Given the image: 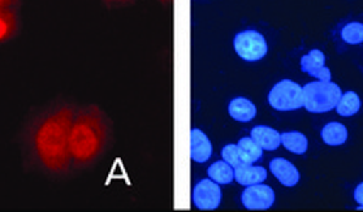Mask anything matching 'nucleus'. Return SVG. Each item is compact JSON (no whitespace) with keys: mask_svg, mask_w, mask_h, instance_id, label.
Instances as JSON below:
<instances>
[{"mask_svg":"<svg viewBox=\"0 0 363 212\" xmlns=\"http://www.w3.org/2000/svg\"><path fill=\"white\" fill-rule=\"evenodd\" d=\"M75 107L63 104L43 114L33 124L29 143L38 163L51 173H67L72 167L70 129Z\"/></svg>","mask_w":363,"mask_h":212,"instance_id":"1","label":"nucleus"},{"mask_svg":"<svg viewBox=\"0 0 363 212\" xmlns=\"http://www.w3.org/2000/svg\"><path fill=\"white\" fill-rule=\"evenodd\" d=\"M106 129L102 116L95 107H87L75 114L70 129V155L75 167H85L101 155Z\"/></svg>","mask_w":363,"mask_h":212,"instance_id":"2","label":"nucleus"},{"mask_svg":"<svg viewBox=\"0 0 363 212\" xmlns=\"http://www.w3.org/2000/svg\"><path fill=\"white\" fill-rule=\"evenodd\" d=\"M304 89V107L308 112L313 114H323V112H330L336 107L340 97L341 89L335 82H323L316 80L302 87Z\"/></svg>","mask_w":363,"mask_h":212,"instance_id":"3","label":"nucleus"},{"mask_svg":"<svg viewBox=\"0 0 363 212\" xmlns=\"http://www.w3.org/2000/svg\"><path fill=\"white\" fill-rule=\"evenodd\" d=\"M269 104L275 111H297L304 107V89L292 80H280L269 92Z\"/></svg>","mask_w":363,"mask_h":212,"instance_id":"4","label":"nucleus"},{"mask_svg":"<svg viewBox=\"0 0 363 212\" xmlns=\"http://www.w3.org/2000/svg\"><path fill=\"white\" fill-rule=\"evenodd\" d=\"M235 51L245 62H260L269 53V45L267 40L258 31L248 29V31H241L235 36Z\"/></svg>","mask_w":363,"mask_h":212,"instance_id":"5","label":"nucleus"},{"mask_svg":"<svg viewBox=\"0 0 363 212\" xmlns=\"http://www.w3.org/2000/svg\"><path fill=\"white\" fill-rule=\"evenodd\" d=\"M223 192L218 182L206 179L197 182L192 190V202L201 211H214L221 206Z\"/></svg>","mask_w":363,"mask_h":212,"instance_id":"6","label":"nucleus"},{"mask_svg":"<svg viewBox=\"0 0 363 212\" xmlns=\"http://www.w3.org/2000/svg\"><path fill=\"white\" fill-rule=\"evenodd\" d=\"M241 202L250 211H267L274 206L275 192L269 185H263V182L248 185L241 194Z\"/></svg>","mask_w":363,"mask_h":212,"instance_id":"7","label":"nucleus"},{"mask_svg":"<svg viewBox=\"0 0 363 212\" xmlns=\"http://www.w3.org/2000/svg\"><path fill=\"white\" fill-rule=\"evenodd\" d=\"M301 70L318 80H331V70L326 67V56H324L321 50H311L308 55L302 56Z\"/></svg>","mask_w":363,"mask_h":212,"instance_id":"8","label":"nucleus"},{"mask_svg":"<svg viewBox=\"0 0 363 212\" xmlns=\"http://www.w3.org/2000/svg\"><path fill=\"white\" fill-rule=\"evenodd\" d=\"M270 172L284 187H296L301 180V173L289 160L274 158L270 162Z\"/></svg>","mask_w":363,"mask_h":212,"instance_id":"9","label":"nucleus"},{"mask_svg":"<svg viewBox=\"0 0 363 212\" xmlns=\"http://www.w3.org/2000/svg\"><path fill=\"white\" fill-rule=\"evenodd\" d=\"M213 155V145L204 131L194 128L190 131V158L196 163H206Z\"/></svg>","mask_w":363,"mask_h":212,"instance_id":"10","label":"nucleus"},{"mask_svg":"<svg viewBox=\"0 0 363 212\" xmlns=\"http://www.w3.org/2000/svg\"><path fill=\"white\" fill-rule=\"evenodd\" d=\"M267 168L263 167H255V165H248V163H243V165L235 168V180L240 185H255V184H262V182L267 180Z\"/></svg>","mask_w":363,"mask_h":212,"instance_id":"11","label":"nucleus"},{"mask_svg":"<svg viewBox=\"0 0 363 212\" xmlns=\"http://www.w3.org/2000/svg\"><path fill=\"white\" fill-rule=\"evenodd\" d=\"M228 112L233 119L238 121V123H250V121L255 119V116H257V107H255V104L252 101H248V99L236 97L229 102Z\"/></svg>","mask_w":363,"mask_h":212,"instance_id":"12","label":"nucleus"},{"mask_svg":"<svg viewBox=\"0 0 363 212\" xmlns=\"http://www.w3.org/2000/svg\"><path fill=\"white\" fill-rule=\"evenodd\" d=\"M252 138L260 145L262 150L275 151L282 143H280V133L269 126H257L252 129Z\"/></svg>","mask_w":363,"mask_h":212,"instance_id":"13","label":"nucleus"},{"mask_svg":"<svg viewBox=\"0 0 363 212\" xmlns=\"http://www.w3.org/2000/svg\"><path fill=\"white\" fill-rule=\"evenodd\" d=\"M280 143L287 151L294 155H304L309 148V141L304 134L299 131H287L280 134Z\"/></svg>","mask_w":363,"mask_h":212,"instance_id":"14","label":"nucleus"},{"mask_svg":"<svg viewBox=\"0 0 363 212\" xmlns=\"http://www.w3.org/2000/svg\"><path fill=\"white\" fill-rule=\"evenodd\" d=\"M321 138L328 146H341L348 140V129L341 123H328L323 128Z\"/></svg>","mask_w":363,"mask_h":212,"instance_id":"15","label":"nucleus"},{"mask_svg":"<svg viewBox=\"0 0 363 212\" xmlns=\"http://www.w3.org/2000/svg\"><path fill=\"white\" fill-rule=\"evenodd\" d=\"M19 29V21L14 9L9 11H0V43L12 40Z\"/></svg>","mask_w":363,"mask_h":212,"instance_id":"16","label":"nucleus"},{"mask_svg":"<svg viewBox=\"0 0 363 212\" xmlns=\"http://www.w3.org/2000/svg\"><path fill=\"white\" fill-rule=\"evenodd\" d=\"M238 148H240L241 160H243V163H248V165H253L255 162H258V160H262L263 150L260 148V145H258V143L255 141L252 136L241 138V140L238 141Z\"/></svg>","mask_w":363,"mask_h":212,"instance_id":"17","label":"nucleus"},{"mask_svg":"<svg viewBox=\"0 0 363 212\" xmlns=\"http://www.w3.org/2000/svg\"><path fill=\"white\" fill-rule=\"evenodd\" d=\"M362 107V101L360 97H358V94L355 92H345L341 94L338 104H336V112H338L340 116H343V118H352V116H355L358 111H360Z\"/></svg>","mask_w":363,"mask_h":212,"instance_id":"18","label":"nucleus"},{"mask_svg":"<svg viewBox=\"0 0 363 212\" xmlns=\"http://www.w3.org/2000/svg\"><path fill=\"white\" fill-rule=\"evenodd\" d=\"M207 173H209V179L218 182L219 185H228L235 180V168L229 165L228 162H224V160L213 163Z\"/></svg>","mask_w":363,"mask_h":212,"instance_id":"19","label":"nucleus"},{"mask_svg":"<svg viewBox=\"0 0 363 212\" xmlns=\"http://www.w3.org/2000/svg\"><path fill=\"white\" fill-rule=\"evenodd\" d=\"M341 40L348 45H362L363 43V24L350 23L341 29Z\"/></svg>","mask_w":363,"mask_h":212,"instance_id":"20","label":"nucleus"},{"mask_svg":"<svg viewBox=\"0 0 363 212\" xmlns=\"http://www.w3.org/2000/svg\"><path fill=\"white\" fill-rule=\"evenodd\" d=\"M221 157L224 162H228L233 168L243 165V160H241V153L238 145H226L221 151Z\"/></svg>","mask_w":363,"mask_h":212,"instance_id":"21","label":"nucleus"},{"mask_svg":"<svg viewBox=\"0 0 363 212\" xmlns=\"http://www.w3.org/2000/svg\"><path fill=\"white\" fill-rule=\"evenodd\" d=\"M355 201L358 202V209H363V182L355 189Z\"/></svg>","mask_w":363,"mask_h":212,"instance_id":"22","label":"nucleus"},{"mask_svg":"<svg viewBox=\"0 0 363 212\" xmlns=\"http://www.w3.org/2000/svg\"><path fill=\"white\" fill-rule=\"evenodd\" d=\"M19 0H0V11H9V9H14Z\"/></svg>","mask_w":363,"mask_h":212,"instance_id":"23","label":"nucleus"}]
</instances>
